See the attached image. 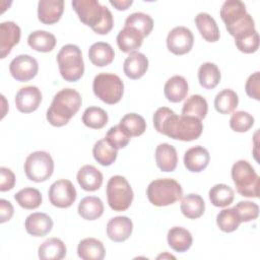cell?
<instances>
[{"instance_id":"6da1fadb","label":"cell","mask_w":260,"mask_h":260,"mask_svg":"<svg viewBox=\"0 0 260 260\" xmlns=\"http://www.w3.org/2000/svg\"><path fill=\"white\" fill-rule=\"evenodd\" d=\"M153 125L158 133L181 141L195 140L203 131L201 120L192 116H178L167 107H160L155 111Z\"/></svg>"},{"instance_id":"7a4b0ae2","label":"cell","mask_w":260,"mask_h":260,"mask_svg":"<svg viewBox=\"0 0 260 260\" xmlns=\"http://www.w3.org/2000/svg\"><path fill=\"white\" fill-rule=\"evenodd\" d=\"M71 5L79 20L99 35H107L113 28L112 12L96 0H73Z\"/></svg>"},{"instance_id":"3957f363","label":"cell","mask_w":260,"mask_h":260,"mask_svg":"<svg viewBox=\"0 0 260 260\" xmlns=\"http://www.w3.org/2000/svg\"><path fill=\"white\" fill-rule=\"evenodd\" d=\"M82 99L80 93L73 88H63L58 91L47 110V120L55 127L66 125L69 120L78 112Z\"/></svg>"},{"instance_id":"277c9868","label":"cell","mask_w":260,"mask_h":260,"mask_svg":"<svg viewBox=\"0 0 260 260\" xmlns=\"http://www.w3.org/2000/svg\"><path fill=\"white\" fill-rule=\"evenodd\" d=\"M219 14L226 30L234 38L246 30L255 29L254 19L247 12L244 2L240 0L224 1Z\"/></svg>"},{"instance_id":"5b68a950","label":"cell","mask_w":260,"mask_h":260,"mask_svg":"<svg viewBox=\"0 0 260 260\" xmlns=\"http://www.w3.org/2000/svg\"><path fill=\"white\" fill-rule=\"evenodd\" d=\"M57 63L62 78L69 82L79 80L84 73L81 50L73 44L64 45L57 54Z\"/></svg>"},{"instance_id":"8992f818","label":"cell","mask_w":260,"mask_h":260,"mask_svg":"<svg viewBox=\"0 0 260 260\" xmlns=\"http://www.w3.org/2000/svg\"><path fill=\"white\" fill-rule=\"evenodd\" d=\"M146 196L154 206H168L182 199L183 189L174 179H156L149 183L146 189Z\"/></svg>"},{"instance_id":"52a82bcc","label":"cell","mask_w":260,"mask_h":260,"mask_svg":"<svg viewBox=\"0 0 260 260\" xmlns=\"http://www.w3.org/2000/svg\"><path fill=\"white\" fill-rule=\"evenodd\" d=\"M232 179L241 196L259 197L260 179L250 162L244 159L236 161L232 167Z\"/></svg>"},{"instance_id":"ba28073f","label":"cell","mask_w":260,"mask_h":260,"mask_svg":"<svg viewBox=\"0 0 260 260\" xmlns=\"http://www.w3.org/2000/svg\"><path fill=\"white\" fill-rule=\"evenodd\" d=\"M133 190L123 176L116 175L109 179L107 184V199L114 211L127 210L133 201Z\"/></svg>"},{"instance_id":"9c48e42d","label":"cell","mask_w":260,"mask_h":260,"mask_svg":"<svg viewBox=\"0 0 260 260\" xmlns=\"http://www.w3.org/2000/svg\"><path fill=\"white\" fill-rule=\"evenodd\" d=\"M92 90L101 101L108 105H114L123 96L124 83L116 74L100 73L93 79Z\"/></svg>"},{"instance_id":"30bf717a","label":"cell","mask_w":260,"mask_h":260,"mask_svg":"<svg viewBox=\"0 0 260 260\" xmlns=\"http://www.w3.org/2000/svg\"><path fill=\"white\" fill-rule=\"evenodd\" d=\"M24 172L30 181L45 182L54 172V160L46 151H34L28 154L24 161Z\"/></svg>"},{"instance_id":"8fae6325","label":"cell","mask_w":260,"mask_h":260,"mask_svg":"<svg viewBox=\"0 0 260 260\" xmlns=\"http://www.w3.org/2000/svg\"><path fill=\"white\" fill-rule=\"evenodd\" d=\"M48 196L51 204L55 207L68 208L75 202L77 193L71 181L60 179L50 186Z\"/></svg>"},{"instance_id":"7c38bea8","label":"cell","mask_w":260,"mask_h":260,"mask_svg":"<svg viewBox=\"0 0 260 260\" xmlns=\"http://www.w3.org/2000/svg\"><path fill=\"white\" fill-rule=\"evenodd\" d=\"M39 70L38 61L26 54L18 55L12 59L9 64L11 76L20 82H26L32 79Z\"/></svg>"},{"instance_id":"4fadbf2b","label":"cell","mask_w":260,"mask_h":260,"mask_svg":"<svg viewBox=\"0 0 260 260\" xmlns=\"http://www.w3.org/2000/svg\"><path fill=\"white\" fill-rule=\"evenodd\" d=\"M194 37L192 31L185 26L174 27L167 37V47L175 55H184L193 47Z\"/></svg>"},{"instance_id":"5bb4252c","label":"cell","mask_w":260,"mask_h":260,"mask_svg":"<svg viewBox=\"0 0 260 260\" xmlns=\"http://www.w3.org/2000/svg\"><path fill=\"white\" fill-rule=\"evenodd\" d=\"M14 102L19 112L31 113L39 108L42 102V92L37 86H24L18 90Z\"/></svg>"},{"instance_id":"9a60e30c","label":"cell","mask_w":260,"mask_h":260,"mask_svg":"<svg viewBox=\"0 0 260 260\" xmlns=\"http://www.w3.org/2000/svg\"><path fill=\"white\" fill-rule=\"evenodd\" d=\"M20 27L13 21H4L0 24V58L4 59L11 49L20 41Z\"/></svg>"},{"instance_id":"2e32d148","label":"cell","mask_w":260,"mask_h":260,"mask_svg":"<svg viewBox=\"0 0 260 260\" xmlns=\"http://www.w3.org/2000/svg\"><path fill=\"white\" fill-rule=\"evenodd\" d=\"M63 11V0H40L38 3V18L44 24H54L59 21Z\"/></svg>"},{"instance_id":"e0dca14e","label":"cell","mask_w":260,"mask_h":260,"mask_svg":"<svg viewBox=\"0 0 260 260\" xmlns=\"http://www.w3.org/2000/svg\"><path fill=\"white\" fill-rule=\"evenodd\" d=\"M133 223L127 216H115L107 223V235L116 243L126 241L132 234Z\"/></svg>"},{"instance_id":"ac0fdd59","label":"cell","mask_w":260,"mask_h":260,"mask_svg":"<svg viewBox=\"0 0 260 260\" xmlns=\"http://www.w3.org/2000/svg\"><path fill=\"white\" fill-rule=\"evenodd\" d=\"M209 160L208 150L200 145L189 148L184 154V165L192 173L202 172L208 166Z\"/></svg>"},{"instance_id":"d6986e66","label":"cell","mask_w":260,"mask_h":260,"mask_svg":"<svg viewBox=\"0 0 260 260\" xmlns=\"http://www.w3.org/2000/svg\"><path fill=\"white\" fill-rule=\"evenodd\" d=\"M24 228L32 237H44L51 232L53 220L44 212H34L25 218Z\"/></svg>"},{"instance_id":"ffe728a7","label":"cell","mask_w":260,"mask_h":260,"mask_svg":"<svg viewBox=\"0 0 260 260\" xmlns=\"http://www.w3.org/2000/svg\"><path fill=\"white\" fill-rule=\"evenodd\" d=\"M148 69V59L140 52H132L125 59L123 70L125 75L130 79L141 78Z\"/></svg>"},{"instance_id":"44dd1931","label":"cell","mask_w":260,"mask_h":260,"mask_svg":"<svg viewBox=\"0 0 260 260\" xmlns=\"http://www.w3.org/2000/svg\"><path fill=\"white\" fill-rule=\"evenodd\" d=\"M77 182L85 191H96L103 184V174L91 165L81 167L77 173Z\"/></svg>"},{"instance_id":"7402d4cb","label":"cell","mask_w":260,"mask_h":260,"mask_svg":"<svg viewBox=\"0 0 260 260\" xmlns=\"http://www.w3.org/2000/svg\"><path fill=\"white\" fill-rule=\"evenodd\" d=\"M144 37L134 27L124 26L117 35V45L124 53H132L142 45Z\"/></svg>"},{"instance_id":"603a6c76","label":"cell","mask_w":260,"mask_h":260,"mask_svg":"<svg viewBox=\"0 0 260 260\" xmlns=\"http://www.w3.org/2000/svg\"><path fill=\"white\" fill-rule=\"evenodd\" d=\"M155 162L161 172H173L177 168L178 155L176 148L169 143H160L155 149Z\"/></svg>"},{"instance_id":"cb8c5ba5","label":"cell","mask_w":260,"mask_h":260,"mask_svg":"<svg viewBox=\"0 0 260 260\" xmlns=\"http://www.w3.org/2000/svg\"><path fill=\"white\" fill-rule=\"evenodd\" d=\"M77 254L83 260H103L106 255V249L100 240L86 238L79 242Z\"/></svg>"},{"instance_id":"d4e9b609","label":"cell","mask_w":260,"mask_h":260,"mask_svg":"<svg viewBox=\"0 0 260 260\" xmlns=\"http://www.w3.org/2000/svg\"><path fill=\"white\" fill-rule=\"evenodd\" d=\"M66 246L58 238H50L44 241L38 250L39 258L42 260H61L66 256Z\"/></svg>"},{"instance_id":"484cf974","label":"cell","mask_w":260,"mask_h":260,"mask_svg":"<svg viewBox=\"0 0 260 260\" xmlns=\"http://www.w3.org/2000/svg\"><path fill=\"white\" fill-rule=\"evenodd\" d=\"M195 24L202 36V38L209 42L214 43L219 40V28L214 18L206 12H200L195 17Z\"/></svg>"},{"instance_id":"4316f807","label":"cell","mask_w":260,"mask_h":260,"mask_svg":"<svg viewBox=\"0 0 260 260\" xmlns=\"http://www.w3.org/2000/svg\"><path fill=\"white\" fill-rule=\"evenodd\" d=\"M188 82L180 75H175L169 78L164 86V93L168 101L179 103L183 101L188 93Z\"/></svg>"},{"instance_id":"83f0119b","label":"cell","mask_w":260,"mask_h":260,"mask_svg":"<svg viewBox=\"0 0 260 260\" xmlns=\"http://www.w3.org/2000/svg\"><path fill=\"white\" fill-rule=\"evenodd\" d=\"M169 246L176 252L182 253L190 249L193 243L191 233L181 226L171 228L167 236Z\"/></svg>"},{"instance_id":"f1b7e54d","label":"cell","mask_w":260,"mask_h":260,"mask_svg":"<svg viewBox=\"0 0 260 260\" xmlns=\"http://www.w3.org/2000/svg\"><path fill=\"white\" fill-rule=\"evenodd\" d=\"M114 57V49L108 43L98 42L89 47L88 58L90 62L98 67H104L109 65L113 62Z\"/></svg>"},{"instance_id":"f546056e","label":"cell","mask_w":260,"mask_h":260,"mask_svg":"<svg viewBox=\"0 0 260 260\" xmlns=\"http://www.w3.org/2000/svg\"><path fill=\"white\" fill-rule=\"evenodd\" d=\"M78 214L86 220H95L104 213L103 201L95 196H86L78 204Z\"/></svg>"},{"instance_id":"4dcf8cb0","label":"cell","mask_w":260,"mask_h":260,"mask_svg":"<svg viewBox=\"0 0 260 260\" xmlns=\"http://www.w3.org/2000/svg\"><path fill=\"white\" fill-rule=\"evenodd\" d=\"M180 208L184 216L190 219H196L203 215L205 202L200 195L190 193L182 199Z\"/></svg>"},{"instance_id":"1f68e13d","label":"cell","mask_w":260,"mask_h":260,"mask_svg":"<svg viewBox=\"0 0 260 260\" xmlns=\"http://www.w3.org/2000/svg\"><path fill=\"white\" fill-rule=\"evenodd\" d=\"M28 46L38 52H51L56 46V38L53 34L46 30H35L28 35Z\"/></svg>"},{"instance_id":"d6a6232c","label":"cell","mask_w":260,"mask_h":260,"mask_svg":"<svg viewBox=\"0 0 260 260\" xmlns=\"http://www.w3.org/2000/svg\"><path fill=\"white\" fill-rule=\"evenodd\" d=\"M207 111V101L200 94H193L185 101L182 108V115L192 116L199 120H202L206 117Z\"/></svg>"},{"instance_id":"836d02e7","label":"cell","mask_w":260,"mask_h":260,"mask_svg":"<svg viewBox=\"0 0 260 260\" xmlns=\"http://www.w3.org/2000/svg\"><path fill=\"white\" fill-rule=\"evenodd\" d=\"M198 80L202 87L206 89L214 88L220 81V71L211 62L203 63L198 69Z\"/></svg>"},{"instance_id":"e575fe53","label":"cell","mask_w":260,"mask_h":260,"mask_svg":"<svg viewBox=\"0 0 260 260\" xmlns=\"http://www.w3.org/2000/svg\"><path fill=\"white\" fill-rule=\"evenodd\" d=\"M94 159L102 166H111L117 158L118 152L105 138L98 140L92 148Z\"/></svg>"},{"instance_id":"d590c367","label":"cell","mask_w":260,"mask_h":260,"mask_svg":"<svg viewBox=\"0 0 260 260\" xmlns=\"http://www.w3.org/2000/svg\"><path fill=\"white\" fill-rule=\"evenodd\" d=\"M209 200L216 207H225L233 203L234 190L225 184H216L209 190Z\"/></svg>"},{"instance_id":"8d00e7d4","label":"cell","mask_w":260,"mask_h":260,"mask_svg":"<svg viewBox=\"0 0 260 260\" xmlns=\"http://www.w3.org/2000/svg\"><path fill=\"white\" fill-rule=\"evenodd\" d=\"M239 104L238 94L230 88L219 91L214 99L215 110L220 114H230L236 110Z\"/></svg>"},{"instance_id":"74e56055","label":"cell","mask_w":260,"mask_h":260,"mask_svg":"<svg viewBox=\"0 0 260 260\" xmlns=\"http://www.w3.org/2000/svg\"><path fill=\"white\" fill-rule=\"evenodd\" d=\"M119 125L127 132L130 137L140 136L146 130V122L144 118L136 113L126 114L120 120Z\"/></svg>"},{"instance_id":"f35d334b","label":"cell","mask_w":260,"mask_h":260,"mask_svg":"<svg viewBox=\"0 0 260 260\" xmlns=\"http://www.w3.org/2000/svg\"><path fill=\"white\" fill-rule=\"evenodd\" d=\"M14 199L24 209H36L42 203V194L36 188L26 187L19 190L14 195Z\"/></svg>"},{"instance_id":"ab89813d","label":"cell","mask_w":260,"mask_h":260,"mask_svg":"<svg viewBox=\"0 0 260 260\" xmlns=\"http://www.w3.org/2000/svg\"><path fill=\"white\" fill-rule=\"evenodd\" d=\"M108 114L100 107H89L82 115L83 124L91 129H102L108 123Z\"/></svg>"},{"instance_id":"60d3db41","label":"cell","mask_w":260,"mask_h":260,"mask_svg":"<svg viewBox=\"0 0 260 260\" xmlns=\"http://www.w3.org/2000/svg\"><path fill=\"white\" fill-rule=\"evenodd\" d=\"M235 44L243 53H255L259 48V35L256 29L246 30L235 37Z\"/></svg>"},{"instance_id":"b9f144b4","label":"cell","mask_w":260,"mask_h":260,"mask_svg":"<svg viewBox=\"0 0 260 260\" xmlns=\"http://www.w3.org/2000/svg\"><path fill=\"white\" fill-rule=\"evenodd\" d=\"M125 26L136 28L142 34L143 37H147L153 28L152 18L143 12H134L128 15L125 20Z\"/></svg>"},{"instance_id":"7bdbcfd3","label":"cell","mask_w":260,"mask_h":260,"mask_svg":"<svg viewBox=\"0 0 260 260\" xmlns=\"http://www.w3.org/2000/svg\"><path fill=\"white\" fill-rule=\"evenodd\" d=\"M241 222L242 221L234 207L222 209L216 215V224L218 229L224 233H232L236 231Z\"/></svg>"},{"instance_id":"ee69618b","label":"cell","mask_w":260,"mask_h":260,"mask_svg":"<svg viewBox=\"0 0 260 260\" xmlns=\"http://www.w3.org/2000/svg\"><path fill=\"white\" fill-rule=\"evenodd\" d=\"M105 139L117 150L124 148L130 142L131 137L127 134V132L120 126L116 125L109 129L106 134Z\"/></svg>"},{"instance_id":"f6af8a7d","label":"cell","mask_w":260,"mask_h":260,"mask_svg":"<svg viewBox=\"0 0 260 260\" xmlns=\"http://www.w3.org/2000/svg\"><path fill=\"white\" fill-rule=\"evenodd\" d=\"M254 125V117L248 112H235L230 120V127L235 132H247Z\"/></svg>"},{"instance_id":"bcb514c9","label":"cell","mask_w":260,"mask_h":260,"mask_svg":"<svg viewBox=\"0 0 260 260\" xmlns=\"http://www.w3.org/2000/svg\"><path fill=\"white\" fill-rule=\"evenodd\" d=\"M242 222H248L258 217L259 206L252 201H240L234 206Z\"/></svg>"},{"instance_id":"7dc6e473","label":"cell","mask_w":260,"mask_h":260,"mask_svg":"<svg viewBox=\"0 0 260 260\" xmlns=\"http://www.w3.org/2000/svg\"><path fill=\"white\" fill-rule=\"evenodd\" d=\"M259 82H260V74H259V71H256L255 73H253L252 75H250L248 77V79L246 81V85H245L246 93L248 94V96H250L251 99H254L256 101L260 100Z\"/></svg>"},{"instance_id":"c3c4849f","label":"cell","mask_w":260,"mask_h":260,"mask_svg":"<svg viewBox=\"0 0 260 260\" xmlns=\"http://www.w3.org/2000/svg\"><path fill=\"white\" fill-rule=\"evenodd\" d=\"M15 185V175L5 167L0 168V191L5 192L11 190Z\"/></svg>"},{"instance_id":"681fc988","label":"cell","mask_w":260,"mask_h":260,"mask_svg":"<svg viewBox=\"0 0 260 260\" xmlns=\"http://www.w3.org/2000/svg\"><path fill=\"white\" fill-rule=\"evenodd\" d=\"M14 209L12 204L5 199L0 200V222L4 223L11 219Z\"/></svg>"},{"instance_id":"f907efd6","label":"cell","mask_w":260,"mask_h":260,"mask_svg":"<svg viewBox=\"0 0 260 260\" xmlns=\"http://www.w3.org/2000/svg\"><path fill=\"white\" fill-rule=\"evenodd\" d=\"M132 0H110V4L118 10H126L132 5Z\"/></svg>"}]
</instances>
